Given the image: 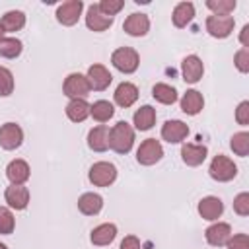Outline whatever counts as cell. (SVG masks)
Listing matches in <instances>:
<instances>
[{"label": "cell", "instance_id": "cell-1", "mask_svg": "<svg viewBox=\"0 0 249 249\" xmlns=\"http://www.w3.org/2000/svg\"><path fill=\"white\" fill-rule=\"evenodd\" d=\"M134 144V128L126 121H119L109 130V148L117 154H128Z\"/></svg>", "mask_w": 249, "mask_h": 249}, {"label": "cell", "instance_id": "cell-2", "mask_svg": "<svg viewBox=\"0 0 249 249\" xmlns=\"http://www.w3.org/2000/svg\"><path fill=\"white\" fill-rule=\"evenodd\" d=\"M208 173L214 181L218 183H226V181H231L235 175H237V165L233 163V160H230L228 156H214L212 161H210V167H208Z\"/></svg>", "mask_w": 249, "mask_h": 249}, {"label": "cell", "instance_id": "cell-3", "mask_svg": "<svg viewBox=\"0 0 249 249\" xmlns=\"http://www.w3.org/2000/svg\"><path fill=\"white\" fill-rule=\"evenodd\" d=\"M111 62L119 72L132 74V72H136V68L140 64V56L132 47H119L117 51H113Z\"/></svg>", "mask_w": 249, "mask_h": 249}, {"label": "cell", "instance_id": "cell-4", "mask_svg": "<svg viewBox=\"0 0 249 249\" xmlns=\"http://www.w3.org/2000/svg\"><path fill=\"white\" fill-rule=\"evenodd\" d=\"M62 91L70 99H84L91 91V88H89V82H88V78L84 74L72 72V74L66 76V80L62 84Z\"/></svg>", "mask_w": 249, "mask_h": 249}, {"label": "cell", "instance_id": "cell-5", "mask_svg": "<svg viewBox=\"0 0 249 249\" xmlns=\"http://www.w3.org/2000/svg\"><path fill=\"white\" fill-rule=\"evenodd\" d=\"M88 177L95 187H109L117 179V167L109 161H95L89 167Z\"/></svg>", "mask_w": 249, "mask_h": 249}, {"label": "cell", "instance_id": "cell-6", "mask_svg": "<svg viewBox=\"0 0 249 249\" xmlns=\"http://www.w3.org/2000/svg\"><path fill=\"white\" fill-rule=\"evenodd\" d=\"M161 158H163V148L156 138H146L136 150V161L140 165H154Z\"/></svg>", "mask_w": 249, "mask_h": 249}, {"label": "cell", "instance_id": "cell-7", "mask_svg": "<svg viewBox=\"0 0 249 249\" xmlns=\"http://www.w3.org/2000/svg\"><path fill=\"white\" fill-rule=\"evenodd\" d=\"M233 18L231 16H208L206 18V31L216 39H226L233 31Z\"/></svg>", "mask_w": 249, "mask_h": 249}, {"label": "cell", "instance_id": "cell-8", "mask_svg": "<svg viewBox=\"0 0 249 249\" xmlns=\"http://www.w3.org/2000/svg\"><path fill=\"white\" fill-rule=\"evenodd\" d=\"M23 142V130L16 123H4L0 126V146L4 150H16Z\"/></svg>", "mask_w": 249, "mask_h": 249}, {"label": "cell", "instance_id": "cell-9", "mask_svg": "<svg viewBox=\"0 0 249 249\" xmlns=\"http://www.w3.org/2000/svg\"><path fill=\"white\" fill-rule=\"evenodd\" d=\"M82 10H84V2L82 0H68V2H64V4H60L56 8V19H58V23L70 27V25L78 23Z\"/></svg>", "mask_w": 249, "mask_h": 249}, {"label": "cell", "instance_id": "cell-10", "mask_svg": "<svg viewBox=\"0 0 249 249\" xmlns=\"http://www.w3.org/2000/svg\"><path fill=\"white\" fill-rule=\"evenodd\" d=\"M181 74H183V80L187 84H196L202 74H204V66H202V60L196 56V54H189L183 58L181 62Z\"/></svg>", "mask_w": 249, "mask_h": 249}, {"label": "cell", "instance_id": "cell-11", "mask_svg": "<svg viewBox=\"0 0 249 249\" xmlns=\"http://www.w3.org/2000/svg\"><path fill=\"white\" fill-rule=\"evenodd\" d=\"M86 78H88V82H89V88L95 89V91L107 89L109 84H111V80H113L111 72H109L103 64H91V66L88 68V76H86Z\"/></svg>", "mask_w": 249, "mask_h": 249}, {"label": "cell", "instance_id": "cell-12", "mask_svg": "<svg viewBox=\"0 0 249 249\" xmlns=\"http://www.w3.org/2000/svg\"><path fill=\"white\" fill-rule=\"evenodd\" d=\"M189 136V126L183 123V121H167L163 126H161V138L169 144H179L183 142L185 138Z\"/></svg>", "mask_w": 249, "mask_h": 249}, {"label": "cell", "instance_id": "cell-13", "mask_svg": "<svg viewBox=\"0 0 249 249\" xmlns=\"http://www.w3.org/2000/svg\"><path fill=\"white\" fill-rule=\"evenodd\" d=\"M4 198L14 210H25L29 204V189L23 185H10L4 191Z\"/></svg>", "mask_w": 249, "mask_h": 249}, {"label": "cell", "instance_id": "cell-14", "mask_svg": "<svg viewBox=\"0 0 249 249\" xmlns=\"http://www.w3.org/2000/svg\"><path fill=\"white\" fill-rule=\"evenodd\" d=\"M204 237H206V241L212 247H222L231 237V226L226 224V222H216V224H212V226L206 228Z\"/></svg>", "mask_w": 249, "mask_h": 249}, {"label": "cell", "instance_id": "cell-15", "mask_svg": "<svg viewBox=\"0 0 249 249\" xmlns=\"http://www.w3.org/2000/svg\"><path fill=\"white\" fill-rule=\"evenodd\" d=\"M123 29H124V33H128L130 37H144V35L148 33V29H150V19H148L146 14L134 12V14H130V16L124 19Z\"/></svg>", "mask_w": 249, "mask_h": 249}, {"label": "cell", "instance_id": "cell-16", "mask_svg": "<svg viewBox=\"0 0 249 249\" xmlns=\"http://www.w3.org/2000/svg\"><path fill=\"white\" fill-rule=\"evenodd\" d=\"M113 21H115V18H109V16H105V14H101V10H99V6L97 4H91L89 8H88V14H86V25L91 29V31H105V29H109L111 25H113Z\"/></svg>", "mask_w": 249, "mask_h": 249}, {"label": "cell", "instance_id": "cell-17", "mask_svg": "<svg viewBox=\"0 0 249 249\" xmlns=\"http://www.w3.org/2000/svg\"><path fill=\"white\" fill-rule=\"evenodd\" d=\"M206 146L202 144H183L181 146V160L183 163H187L189 167H196L206 160Z\"/></svg>", "mask_w": 249, "mask_h": 249}, {"label": "cell", "instance_id": "cell-18", "mask_svg": "<svg viewBox=\"0 0 249 249\" xmlns=\"http://www.w3.org/2000/svg\"><path fill=\"white\" fill-rule=\"evenodd\" d=\"M31 175L29 163L25 160H12L6 167V177L10 179L12 185H23Z\"/></svg>", "mask_w": 249, "mask_h": 249}, {"label": "cell", "instance_id": "cell-19", "mask_svg": "<svg viewBox=\"0 0 249 249\" xmlns=\"http://www.w3.org/2000/svg\"><path fill=\"white\" fill-rule=\"evenodd\" d=\"M113 97H115V103H117L119 107L126 109V107H130V105L138 99V88H136L134 84H130V82H121V84L117 86Z\"/></svg>", "mask_w": 249, "mask_h": 249}, {"label": "cell", "instance_id": "cell-20", "mask_svg": "<svg viewBox=\"0 0 249 249\" xmlns=\"http://www.w3.org/2000/svg\"><path fill=\"white\" fill-rule=\"evenodd\" d=\"M224 212V202L218 198V196H204L200 198L198 202V214L204 218V220H218Z\"/></svg>", "mask_w": 249, "mask_h": 249}, {"label": "cell", "instance_id": "cell-21", "mask_svg": "<svg viewBox=\"0 0 249 249\" xmlns=\"http://www.w3.org/2000/svg\"><path fill=\"white\" fill-rule=\"evenodd\" d=\"M88 146L93 152H105L109 148V128L105 124H97L88 132Z\"/></svg>", "mask_w": 249, "mask_h": 249}, {"label": "cell", "instance_id": "cell-22", "mask_svg": "<svg viewBox=\"0 0 249 249\" xmlns=\"http://www.w3.org/2000/svg\"><path fill=\"white\" fill-rule=\"evenodd\" d=\"M204 107V97L196 89H187L181 97V111L187 115H198Z\"/></svg>", "mask_w": 249, "mask_h": 249}, {"label": "cell", "instance_id": "cell-23", "mask_svg": "<svg viewBox=\"0 0 249 249\" xmlns=\"http://www.w3.org/2000/svg\"><path fill=\"white\" fill-rule=\"evenodd\" d=\"M101 208H103V198L97 193H84L78 198V210L86 216H95L101 212Z\"/></svg>", "mask_w": 249, "mask_h": 249}, {"label": "cell", "instance_id": "cell-24", "mask_svg": "<svg viewBox=\"0 0 249 249\" xmlns=\"http://www.w3.org/2000/svg\"><path fill=\"white\" fill-rule=\"evenodd\" d=\"M115 237H117V226H115V224H109V222L95 226V228L91 230V235H89L91 243H93V245H99V247L113 243Z\"/></svg>", "mask_w": 249, "mask_h": 249}, {"label": "cell", "instance_id": "cell-25", "mask_svg": "<svg viewBox=\"0 0 249 249\" xmlns=\"http://www.w3.org/2000/svg\"><path fill=\"white\" fill-rule=\"evenodd\" d=\"M132 123L138 130H150L156 123V109L152 105H142L140 109L134 111L132 115Z\"/></svg>", "mask_w": 249, "mask_h": 249}, {"label": "cell", "instance_id": "cell-26", "mask_svg": "<svg viewBox=\"0 0 249 249\" xmlns=\"http://www.w3.org/2000/svg\"><path fill=\"white\" fill-rule=\"evenodd\" d=\"M195 18V6L191 2H179L175 8H173V14H171V19H173V25L175 27H187Z\"/></svg>", "mask_w": 249, "mask_h": 249}, {"label": "cell", "instance_id": "cell-27", "mask_svg": "<svg viewBox=\"0 0 249 249\" xmlns=\"http://www.w3.org/2000/svg\"><path fill=\"white\" fill-rule=\"evenodd\" d=\"M66 117L72 123H82L89 117V103L86 99H70L66 105Z\"/></svg>", "mask_w": 249, "mask_h": 249}, {"label": "cell", "instance_id": "cell-28", "mask_svg": "<svg viewBox=\"0 0 249 249\" xmlns=\"http://www.w3.org/2000/svg\"><path fill=\"white\" fill-rule=\"evenodd\" d=\"M0 25L4 27V31L8 33H14V31H19L23 25H25V14L19 12V10H10L2 16L0 19Z\"/></svg>", "mask_w": 249, "mask_h": 249}, {"label": "cell", "instance_id": "cell-29", "mask_svg": "<svg viewBox=\"0 0 249 249\" xmlns=\"http://www.w3.org/2000/svg\"><path fill=\"white\" fill-rule=\"evenodd\" d=\"M89 115L97 121V123H107L113 115H115V107L113 103L105 101V99H99L95 101L93 105H89Z\"/></svg>", "mask_w": 249, "mask_h": 249}, {"label": "cell", "instance_id": "cell-30", "mask_svg": "<svg viewBox=\"0 0 249 249\" xmlns=\"http://www.w3.org/2000/svg\"><path fill=\"white\" fill-rule=\"evenodd\" d=\"M152 95L156 101H160L163 105H173L177 101V89L167 84H156L152 88Z\"/></svg>", "mask_w": 249, "mask_h": 249}, {"label": "cell", "instance_id": "cell-31", "mask_svg": "<svg viewBox=\"0 0 249 249\" xmlns=\"http://www.w3.org/2000/svg\"><path fill=\"white\" fill-rule=\"evenodd\" d=\"M23 51V45L16 37H4L0 41V56L4 58H18Z\"/></svg>", "mask_w": 249, "mask_h": 249}, {"label": "cell", "instance_id": "cell-32", "mask_svg": "<svg viewBox=\"0 0 249 249\" xmlns=\"http://www.w3.org/2000/svg\"><path fill=\"white\" fill-rule=\"evenodd\" d=\"M230 146H231V150H233V154H235V156L245 158V156L249 154V132H245V130L235 132V134L231 136Z\"/></svg>", "mask_w": 249, "mask_h": 249}, {"label": "cell", "instance_id": "cell-33", "mask_svg": "<svg viewBox=\"0 0 249 249\" xmlns=\"http://www.w3.org/2000/svg\"><path fill=\"white\" fill-rule=\"evenodd\" d=\"M206 8L214 12V16H230L235 10V0H208Z\"/></svg>", "mask_w": 249, "mask_h": 249}, {"label": "cell", "instance_id": "cell-34", "mask_svg": "<svg viewBox=\"0 0 249 249\" xmlns=\"http://www.w3.org/2000/svg\"><path fill=\"white\" fill-rule=\"evenodd\" d=\"M16 228V218L12 214L10 208L6 206H0V233L2 235H10Z\"/></svg>", "mask_w": 249, "mask_h": 249}, {"label": "cell", "instance_id": "cell-35", "mask_svg": "<svg viewBox=\"0 0 249 249\" xmlns=\"http://www.w3.org/2000/svg\"><path fill=\"white\" fill-rule=\"evenodd\" d=\"M14 91V74L6 68L0 66V97H8Z\"/></svg>", "mask_w": 249, "mask_h": 249}, {"label": "cell", "instance_id": "cell-36", "mask_svg": "<svg viewBox=\"0 0 249 249\" xmlns=\"http://www.w3.org/2000/svg\"><path fill=\"white\" fill-rule=\"evenodd\" d=\"M97 6H99V10H101V14L109 16V18H115V14H119V12L123 10L124 2H123V0H101Z\"/></svg>", "mask_w": 249, "mask_h": 249}, {"label": "cell", "instance_id": "cell-37", "mask_svg": "<svg viewBox=\"0 0 249 249\" xmlns=\"http://www.w3.org/2000/svg\"><path fill=\"white\" fill-rule=\"evenodd\" d=\"M233 210L239 216H247L249 214V193H239L233 198Z\"/></svg>", "mask_w": 249, "mask_h": 249}, {"label": "cell", "instance_id": "cell-38", "mask_svg": "<svg viewBox=\"0 0 249 249\" xmlns=\"http://www.w3.org/2000/svg\"><path fill=\"white\" fill-rule=\"evenodd\" d=\"M233 62L239 72H243V74L249 72V49H239L233 56Z\"/></svg>", "mask_w": 249, "mask_h": 249}, {"label": "cell", "instance_id": "cell-39", "mask_svg": "<svg viewBox=\"0 0 249 249\" xmlns=\"http://www.w3.org/2000/svg\"><path fill=\"white\" fill-rule=\"evenodd\" d=\"M228 249H249V237L247 233H235L233 237L228 239Z\"/></svg>", "mask_w": 249, "mask_h": 249}, {"label": "cell", "instance_id": "cell-40", "mask_svg": "<svg viewBox=\"0 0 249 249\" xmlns=\"http://www.w3.org/2000/svg\"><path fill=\"white\" fill-rule=\"evenodd\" d=\"M235 121L239 123V124H247L249 123V101H241L239 105H237V111H235Z\"/></svg>", "mask_w": 249, "mask_h": 249}, {"label": "cell", "instance_id": "cell-41", "mask_svg": "<svg viewBox=\"0 0 249 249\" xmlns=\"http://www.w3.org/2000/svg\"><path fill=\"white\" fill-rule=\"evenodd\" d=\"M119 249H142V245H140V241H138L136 235H126L121 241V247Z\"/></svg>", "mask_w": 249, "mask_h": 249}, {"label": "cell", "instance_id": "cell-42", "mask_svg": "<svg viewBox=\"0 0 249 249\" xmlns=\"http://www.w3.org/2000/svg\"><path fill=\"white\" fill-rule=\"evenodd\" d=\"M239 41H241L243 49H249V23H245V25H243L241 35H239Z\"/></svg>", "mask_w": 249, "mask_h": 249}, {"label": "cell", "instance_id": "cell-43", "mask_svg": "<svg viewBox=\"0 0 249 249\" xmlns=\"http://www.w3.org/2000/svg\"><path fill=\"white\" fill-rule=\"evenodd\" d=\"M4 33H6V31H4V27H2V25H0V41H2V39H4Z\"/></svg>", "mask_w": 249, "mask_h": 249}, {"label": "cell", "instance_id": "cell-44", "mask_svg": "<svg viewBox=\"0 0 249 249\" xmlns=\"http://www.w3.org/2000/svg\"><path fill=\"white\" fill-rule=\"evenodd\" d=\"M0 249H8V247H6V245H4V243H0Z\"/></svg>", "mask_w": 249, "mask_h": 249}]
</instances>
